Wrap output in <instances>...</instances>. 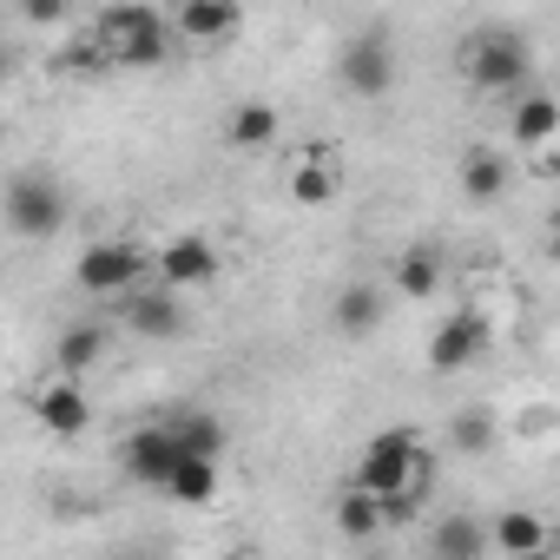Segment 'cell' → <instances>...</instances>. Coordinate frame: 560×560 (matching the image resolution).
<instances>
[{
	"mask_svg": "<svg viewBox=\"0 0 560 560\" xmlns=\"http://www.w3.org/2000/svg\"><path fill=\"white\" fill-rule=\"evenodd\" d=\"M429 481V455H422V442H416V429L402 422V429H383L370 448H363V462H357V475H350V488H363V494H416Z\"/></svg>",
	"mask_w": 560,
	"mask_h": 560,
	"instance_id": "6da1fadb",
	"label": "cell"
},
{
	"mask_svg": "<svg viewBox=\"0 0 560 560\" xmlns=\"http://www.w3.org/2000/svg\"><path fill=\"white\" fill-rule=\"evenodd\" d=\"M93 40L106 47L113 67H159L165 60V21H159V8H145V0L139 8H106Z\"/></svg>",
	"mask_w": 560,
	"mask_h": 560,
	"instance_id": "7a4b0ae2",
	"label": "cell"
},
{
	"mask_svg": "<svg viewBox=\"0 0 560 560\" xmlns=\"http://www.w3.org/2000/svg\"><path fill=\"white\" fill-rule=\"evenodd\" d=\"M145 270H152V257H145L139 244H126V237H100V244H86L80 264H73L80 291H93V298H132Z\"/></svg>",
	"mask_w": 560,
	"mask_h": 560,
	"instance_id": "3957f363",
	"label": "cell"
},
{
	"mask_svg": "<svg viewBox=\"0 0 560 560\" xmlns=\"http://www.w3.org/2000/svg\"><path fill=\"white\" fill-rule=\"evenodd\" d=\"M0 211H8V231H21V237H54L67 224V191L47 172H21L8 185V198H0Z\"/></svg>",
	"mask_w": 560,
	"mask_h": 560,
	"instance_id": "277c9868",
	"label": "cell"
},
{
	"mask_svg": "<svg viewBox=\"0 0 560 560\" xmlns=\"http://www.w3.org/2000/svg\"><path fill=\"white\" fill-rule=\"evenodd\" d=\"M527 47L514 40V34H488V40H475L468 47V80L481 86V93H514V86H527Z\"/></svg>",
	"mask_w": 560,
	"mask_h": 560,
	"instance_id": "5b68a950",
	"label": "cell"
},
{
	"mask_svg": "<svg viewBox=\"0 0 560 560\" xmlns=\"http://www.w3.org/2000/svg\"><path fill=\"white\" fill-rule=\"evenodd\" d=\"M152 270H159V291H191V284L218 277V250H211V237H172L152 257Z\"/></svg>",
	"mask_w": 560,
	"mask_h": 560,
	"instance_id": "8992f818",
	"label": "cell"
},
{
	"mask_svg": "<svg viewBox=\"0 0 560 560\" xmlns=\"http://www.w3.org/2000/svg\"><path fill=\"white\" fill-rule=\"evenodd\" d=\"M389 80H396V54H389V40H383V34H363V40H350V47H343V86H350V93L383 100V93H389Z\"/></svg>",
	"mask_w": 560,
	"mask_h": 560,
	"instance_id": "52a82bcc",
	"label": "cell"
},
{
	"mask_svg": "<svg viewBox=\"0 0 560 560\" xmlns=\"http://www.w3.org/2000/svg\"><path fill=\"white\" fill-rule=\"evenodd\" d=\"M481 343H488V317L462 311V317H448V324L429 337V370H435V376H455V370H468V363L481 357Z\"/></svg>",
	"mask_w": 560,
	"mask_h": 560,
	"instance_id": "ba28073f",
	"label": "cell"
},
{
	"mask_svg": "<svg viewBox=\"0 0 560 560\" xmlns=\"http://www.w3.org/2000/svg\"><path fill=\"white\" fill-rule=\"evenodd\" d=\"M178 462H185V448H178L172 422H159V429H139V435L126 442V475H132V481H145V488H165Z\"/></svg>",
	"mask_w": 560,
	"mask_h": 560,
	"instance_id": "9c48e42d",
	"label": "cell"
},
{
	"mask_svg": "<svg viewBox=\"0 0 560 560\" xmlns=\"http://www.w3.org/2000/svg\"><path fill=\"white\" fill-rule=\"evenodd\" d=\"M488 540L501 547V553H521V560H540L547 547H553V527H547V514H534V508H508L494 527H488Z\"/></svg>",
	"mask_w": 560,
	"mask_h": 560,
	"instance_id": "30bf717a",
	"label": "cell"
},
{
	"mask_svg": "<svg viewBox=\"0 0 560 560\" xmlns=\"http://www.w3.org/2000/svg\"><path fill=\"white\" fill-rule=\"evenodd\" d=\"M34 416H40L54 435H80V429L93 422V402H86V389H80V383H67V376H60V383H47V389L34 396Z\"/></svg>",
	"mask_w": 560,
	"mask_h": 560,
	"instance_id": "8fae6325",
	"label": "cell"
},
{
	"mask_svg": "<svg viewBox=\"0 0 560 560\" xmlns=\"http://www.w3.org/2000/svg\"><path fill=\"white\" fill-rule=\"evenodd\" d=\"M244 27V14L231 8V0H185L178 8V34L191 40V47H211V40H231Z\"/></svg>",
	"mask_w": 560,
	"mask_h": 560,
	"instance_id": "7c38bea8",
	"label": "cell"
},
{
	"mask_svg": "<svg viewBox=\"0 0 560 560\" xmlns=\"http://www.w3.org/2000/svg\"><path fill=\"white\" fill-rule=\"evenodd\" d=\"M126 324H132L139 337H178V330H185L178 291H132V304H126Z\"/></svg>",
	"mask_w": 560,
	"mask_h": 560,
	"instance_id": "4fadbf2b",
	"label": "cell"
},
{
	"mask_svg": "<svg viewBox=\"0 0 560 560\" xmlns=\"http://www.w3.org/2000/svg\"><path fill=\"white\" fill-rule=\"evenodd\" d=\"M100 357H106V330H100V324H73V330L54 343V370H60L67 383H80Z\"/></svg>",
	"mask_w": 560,
	"mask_h": 560,
	"instance_id": "5bb4252c",
	"label": "cell"
},
{
	"mask_svg": "<svg viewBox=\"0 0 560 560\" xmlns=\"http://www.w3.org/2000/svg\"><path fill=\"white\" fill-rule=\"evenodd\" d=\"M330 317H337L343 337H370V330L383 324V291H376V284H350V291H337Z\"/></svg>",
	"mask_w": 560,
	"mask_h": 560,
	"instance_id": "9a60e30c",
	"label": "cell"
},
{
	"mask_svg": "<svg viewBox=\"0 0 560 560\" xmlns=\"http://www.w3.org/2000/svg\"><path fill=\"white\" fill-rule=\"evenodd\" d=\"M396 284H402V298H435L442 291V257L429 250V244H409L402 257H396Z\"/></svg>",
	"mask_w": 560,
	"mask_h": 560,
	"instance_id": "2e32d148",
	"label": "cell"
},
{
	"mask_svg": "<svg viewBox=\"0 0 560 560\" xmlns=\"http://www.w3.org/2000/svg\"><path fill=\"white\" fill-rule=\"evenodd\" d=\"M560 132V106H553V93H527L521 106H514V145H547Z\"/></svg>",
	"mask_w": 560,
	"mask_h": 560,
	"instance_id": "e0dca14e",
	"label": "cell"
},
{
	"mask_svg": "<svg viewBox=\"0 0 560 560\" xmlns=\"http://www.w3.org/2000/svg\"><path fill=\"white\" fill-rule=\"evenodd\" d=\"M462 191H468V198H501V191H508V159H501L494 145H475V152L462 159Z\"/></svg>",
	"mask_w": 560,
	"mask_h": 560,
	"instance_id": "ac0fdd59",
	"label": "cell"
},
{
	"mask_svg": "<svg viewBox=\"0 0 560 560\" xmlns=\"http://www.w3.org/2000/svg\"><path fill=\"white\" fill-rule=\"evenodd\" d=\"M488 553V527L468 521V514H448L435 527V560H481Z\"/></svg>",
	"mask_w": 560,
	"mask_h": 560,
	"instance_id": "d6986e66",
	"label": "cell"
},
{
	"mask_svg": "<svg viewBox=\"0 0 560 560\" xmlns=\"http://www.w3.org/2000/svg\"><path fill=\"white\" fill-rule=\"evenodd\" d=\"M165 494H172V501H185V508H198V501H211V494H218V462H198V455H185V462L172 468V481H165Z\"/></svg>",
	"mask_w": 560,
	"mask_h": 560,
	"instance_id": "ffe728a7",
	"label": "cell"
},
{
	"mask_svg": "<svg viewBox=\"0 0 560 560\" xmlns=\"http://www.w3.org/2000/svg\"><path fill=\"white\" fill-rule=\"evenodd\" d=\"M337 534H343V540H370V534H383L376 494H363V488H343V501H337Z\"/></svg>",
	"mask_w": 560,
	"mask_h": 560,
	"instance_id": "44dd1931",
	"label": "cell"
},
{
	"mask_svg": "<svg viewBox=\"0 0 560 560\" xmlns=\"http://www.w3.org/2000/svg\"><path fill=\"white\" fill-rule=\"evenodd\" d=\"M270 139H277V106L244 100V106L231 113V145H270Z\"/></svg>",
	"mask_w": 560,
	"mask_h": 560,
	"instance_id": "7402d4cb",
	"label": "cell"
},
{
	"mask_svg": "<svg viewBox=\"0 0 560 560\" xmlns=\"http://www.w3.org/2000/svg\"><path fill=\"white\" fill-rule=\"evenodd\" d=\"M291 191H298V205H330L337 198V165L330 159H298Z\"/></svg>",
	"mask_w": 560,
	"mask_h": 560,
	"instance_id": "603a6c76",
	"label": "cell"
},
{
	"mask_svg": "<svg viewBox=\"0 0 560 560\" xmlns=\"http://www.w3.org/2000/svg\"><path fill=\"white\" fill-rule=\"evenodd\" d=\"M172 435H178V448L198 455V462H218V448H224V429H218L211 416H178Z\"/></svg>",
	"mask_w": 560,
	"mask_h": 560,
	"instance_id": "cb8c5ba5",
	"label": "cell"
},
{
	"mask_svg": "<svg viewBox=\"0 0 560 560\" xmlns=\"http://www.w3.org/2000/svg\"><path fill=\"white\" fill-rule=\"evenodd\" d=\"M488 442H494V416H488V409H462V416H455V448L481 455Z\"/></svg>",
	"mask_w": 560,
	"mask_h": 560,
	"instance_id": "d4e9b609",
	"label": "cell"
},
{
	"mask_svg": "<svg viewBox=\"0 0 560 560\" xmlns=\"http://www.w3.org/2000/svg\"><path fill=\"white\" fill-rule=\"evenodd\" d=\"M67 67H73V73H100V67H113V60H106V47H100V40H80V47L67 54Z\"/></svg>",
	"mask_w": 560,
	"mask_h": 560,
	"instance_id": "484cf974",
	"label": "cell"
},
{
	"mask_svg": "<svg viewBox=\"0 0 560 560\" xmlns=\"http://www.w3.org/2000/svg\"><path fill=\"white\" fill-rule=\"evenodd\" d=\"M34 27H54V21H67V8H60V0H27V8H21Z\"/></svg>",
	"mask_w": 560,
	"mask_h": 560,
	"instance_id": "4316f807",
	"label": "cell"
}]
</instances>
